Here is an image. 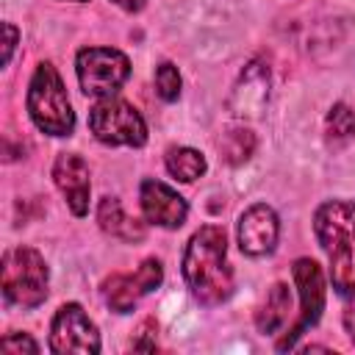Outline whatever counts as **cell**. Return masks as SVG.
Masks as SVG:
<instances>
[{"instance_id":"8992f818","label":"cell","mask_w":355,"mask_h":355,"mask_svg":"<svg viewBox=\"0 0 355 355\" xmlns=\"http://www.w3.org/2000/svg\"><path fill=\"white\" fill-rule=\"evenodd\" d=\"M78 83L92 97H111L130 75V61L114 47H86L75 58Z\"/></svg>"},{"instance_id":"603a6c76","label":"cell","mask_w":355,"mask_h":355,"mask_svg":"<svg viewBox=\"0 0 355 355\" xmlns=\"http://www.w3.org/2000/svg\"><path fill=\"white\" fill-rule=\"evenodd\" d=\"M3 31H6V53H3V61L8 64V61H11V53H14V44H17V28L6 22Z\"/></svg>"},{"instance_id":"3957f363","label":"cell","mask_w":355,"mask_h":355,"mask_svg":"<svg viewBox=\"0 0 355 355\" xmlns=\"http://www.w3.org/2000/svg\"><path fill=\"white\" fill-rule=\"evenodd\" d=\"M28 114L33 125L50 136H69L75 130V111L69 105L61 75L50 61L39 64L28 86Z\"/></svg>"},{"instance_id":"8fae6325","label":"cell","mask_w":355,"mask_h":355,"mask_svg":"<svg viewBox=\"0 0 355 355\" xmlns=\"http://www.w3.org/2000/svg\"><path fill=\"white\" fill-rule=\"evenodd\" d=\"M139 205H141V214H144L147 222H153L158 227H166V230L180 227L189 216L186 200L161 180H141Z\"/></svg>"},{"instance_id":"ba28073f","label":"cell","mask_w":355,"mask_h":355,"mask_svg":"<svg viewBox=\"0 0 355 355\" xmlns=\"http://www.w3.org/2000/svg\"><path fill=\"white\" fill-rule=\"evenodd\" d=\"M50 349L58 352V355H67V352L94 355V352H100V333L78 302L61 305L58 313L53 316Z\"/></svg>"},{"instance_id":"9c48e42d","label":"cell","mask_w":355,"mask_h":355,"mask_svg":"<svg viewBox=\"0 0 355 355\" xmlns=\"http://www.w3.org/2000/svg\"><path fill=\"white\" fill-rule=\"evenodd\" d=\"M164 280V266L158 258H147L139 263L136 272H128V275H111L105 283H103V297L105 302L116 311V313H128L136 308V302L150 294L153 288H158Z\"/></svg>"},{"instance_id":"ffe728a7","label":"cell","mask_w":355,"mask_h":355,"mask_svg":"<svg viewBox=\"0 0 355 355\" xmlns=\"http://www.w3.org/2000/svg\"><path fill=\"white\" fill-rule=\"evenodd\" d=\"M0 347L6 352H39V344L31 338V336H22V333H8L3 336Z\"/></svg>"},{"instance_id":"5bb4252c","label":"cell","mask_w":355,"mask_h":355,"mask_svg":"<svg viewBox=\"0 0 355 355\" xmlns=\"http://www.w3.org/2000/svg\"><path fill=\"white\" fill-rule=\"evenodd\" d=\"M97 222L105 233L122 239V241H139L144 239V225L130 219L122 208V202L116 197H103L100 205H97Z\"/></svg>"},{"instance_id":"9a60e30c","label":"cell","mask_w":355,"mask_h":355,"mask_svg":"<svg viewBox=\"0 0 355 355\" xmlns=\"http://www.w3.org/2000/svg\"><path fill=\"white\" fill-rule=\"evenodd\" d=\"M288 311H291V294H288V286L286 283H275L269 291H266V300L255 316V324L263 336H272L277 333L286 322H288Z\"/></svg>"},{"instance_id":"d6986e66","label":"cell","mask_w":355,"mask_h":355,"mask_svg":"<svg viewBox=\"0 0 355 355\" xmlns=\"http://www.w3.org/2000/svg\"><path fill=\"white\" fill-rule=\"evenodd\" d=\"M155 92H158V97L166 100V103L178 100V94H180V72H178L175 64L164 61V64L155 69Z\"/></svg>"},{"instance_id":"cb8c5ba5","label":"cell","mask_w":355,"mask_h":355,"mask_svg":"<svg viewBox=\"0 0 355 355\" xmlns=\"http://www.w3.org/2000/svg\"><path fill=\"white\" fill-rule=\"evenodd\" d=\"M111 3H116V6L125 8V11H141L147 0H111Z\"/></svg>"},{"instance_id":"44dd1931","label":"cell","mask_w":355,"mask_h":355,"mask_svg":"<svg viewBox=\"0 0 355 355\" xmlns=\"http://www.w3.org/2000/svg\"><path fill=\"white\" fill-rule=\"evenodd\" d=\"M344 327H347V336H349V341L355 344V288L347 294V308H344Z\"/></svg>"},{"instance_id":"d4e9b609","label":"cell","mask_w":355,"mask_h":355,"mask_svg":"<svg viewBox=\"0 0 355 355\" xmlns=\"http://www.w3.org/2000/svg\"><path fill=\"white\" fill-rule=\"evenodd\" d=\"M78 3H86V0H78Z\"/></svg>"},{"instance_id":"ac0fdd59","label":"cell","mask_w":355,"mask_h":355,"mask_svg":"<svg viewBox=\"0 0 355 355\" xmlns=\"http://www.w3.org/2000/svg\"><path fill=\"white\" fill-rule=\"evenodd\" d=\"M219 153L227 164H244L255 153V136L247 128H230L219 139Z\"/></svg>"},{"instance_id":"7c38bea8","label":"cell","mask_w":355,"mask_h":355,"mask_svg":"<svg viewBox=\"0 0 355 355\" xmlns=\"http://www.w3.org/2000/svg\"><path fill=\"white\" fill-rule=\"evenodd\" d=\"M266 100H269V67L263 61H250L230 92L227 108L239 119H252L263 111Z\"/></svg>"},{"instance_id":"2e32d148","label":"cell","mask_w":355,"mask_h":355,"mask_svg":"<svg viewBox=\"0 0 355 355\" xmlns=\"http://www.w3.org/2000/svg\"><path fill=\"white\" fill-rule=\"evenodd\" d=\"M324 136H327V147L341 150L352 141L355 136V114L347 103H336L324 119Z\"/></svg>"},{"instance_id":"7402d4cb","label":"cell","mask_w":355,"mask_h":355,"mask_svg":"<svg viewBox=\"0 0 355 355\" xmlns=\"http://www.w3.org/2000/svg\"><path fill=\"white\" fill-rule=\"evenodd\" d=\"M139 333H141V336L155 333V322H153V319H147V322L139 327ZM133 349H155V341H133Z\"/></svg>"},{"instance_id":"5b68a950","label":"cell","mask_w":355,"mask_h":355,"mask_svg":"<svg viewBox=\"0 0 355 355\" xmlns=\"http://www.w3.org/2000/svg\"><path fill=\"white\" fill-rule=\"evenodd\" d=\"M89 130L94 133L97 141L103 144H128V147H141L147 141V125L141 119V114L116 97H103L100 103H94V108L89 111Z\"/></svg>"},{"instance_id":"277c9868","label":"cell","mask_w":355,"mask_h":355,"mask_svg":"<svg viewBox=\"0 0 355 355\" xmlns=\"http://www.w3.org/2000/svg\"><path fill=\"white\" fill-rule=\"evenodd\" d=\"M47 263L33 247H11L3 255V297L19 308H36L47 300Z\"/></svg>"},{"instance_id":"52a82bcc","label":"cell","mask_w":355,"mask_h":355,"mask_svg":"<svg viewBox=\"0 0 355 355\" xmlns=\"http://www.w3.org/2000/svg\"><path fill=\"white\" fill-rule=\"evenodd\" d=\"M294 283L300 288V319L288 327V333L277 341V349H291L294 341L319 322L322 311H324V277L316 261L311 258H300L294 263Z\"/></svg>"},{"instance_id":"e0dca14e","label":"cell","mask_w":355,"mask_h":355,"mask_svg":"<svg viewBox=\"0 0 355 355\" xmlns=\"http://www.w3.org/2000/svg\"><path fill=\"white\" fill-rule=\"evenodd\" d=\"M166 169L172 178L191 183L205 172V158H202V153H197L191 147H172L166 153Z\"/></svg>"},{"instance_id":"30bf717a","label":"cell","mask_w":355,"mask_h":355,"mask_svg":"<svg viewBox=\"0 0 355 355\" xmlns=\"http://www.w3.org/2000/svg\"><path fill=\"white\" fill-rule=\"evenodd\" d=\"M277 236H280V222L266 202H255L239 216V247L244 255L250 258L269 255L277 244Z\"/></svg>"},{"instance_id":"4fadbf2b","label":"cell","mask_w":355,"mask_h":355,"mask_svg":"<svg viewBox=\"0 0 355 355\" xmlns=\"http://www.w3.org/2000/svg\"><path fill=\"white\" fill-rule=\"evenodd\" d=\"M53 180L58 191L67 197V205L75 216H86L89 211V166L75 153H61L53 164Z\"/></svg>"},{"instance_id":"7a4b0ae2","label":"cell","mask_w":355,"mask_h":355,"mask_svg":"<svg viewBox=\"0 0 355 355\" xmlns=\"http://www.w3.org/2000/svg\"><path fill=\"white\" fill-rule=\"evenodd\" d=\"M313 233L330 258L333 288L347 297L355 288V200H333L319 205Z\"/></svg>"},{"instance_id":"6da1fadb","label":"cell","mask_w":355,"mask_h":355,"mask_svg":"<svg viewBox=\"0 0 355 355\" xmlns=\"http://www.w3.org/2000/svg\"><path fill=\"white\" fill-rule=\"evenodd\" d=\"M183 277L194 300L219 305L233 294V272L227 266V239L216 225L200 227L183 252Z\"/></svg>"}]
</instances>
